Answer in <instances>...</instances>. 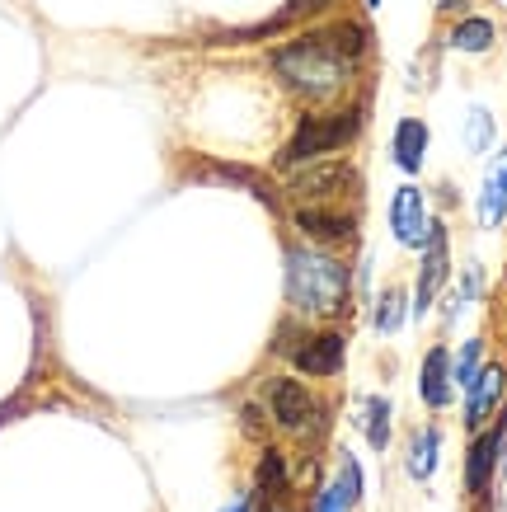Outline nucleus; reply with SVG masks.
<instances>
[{
    "label": "nucleus",
    "mask_w": 507,
    "mask_h": 512,
    "mask_svg": "<svg viewBox=\"0 0 507 512\" xmlns=\"http://www.w3.org/2000/svg\"><path fill=\"white\" fill-rule=\"evenodd\" d=\"M465 390H470V395H465V428H470V433H479V428L493 419V409L503 404L507 372L498 367V362H489V367H479V376Z\"/></svg>",
    "instance_id": "8"
},
{
    "label": "nucleus",
    "mask_w": 507,
    "mask_h": 512,
    "mask_svg": "<svg viewBox=\"0 0 507 512\" xmlns=\"http://www.w3.org/2000/svg\"><path fill=\"white\" fill-rule=\"evenodd\" d=\"M390 151H395V165H400L404 174H418L423 170V156H428V123L400 118L395 137H390Z\"/></svg>",
    "instance_id": "13"
},
{
    "label": "nucleus",
    "mask_w": 507,
    "mask_h": 512,
    "mask_svg": "<svg viewBox=\"0 0 507 512\" xmlns=\"http://www.w3.org/2000/svg\"><path fill=\"white\" fill-rule=\"evenodd\" d=\"M390 235L400 240L404 249H423L432 235V217H428V202L414 184H404L395 198H390Z\"/></svg>",
    "instance_id": "6"
},
{
    "label": "nucleus",
    "mask_w": 507,
    "mask_h": 512,
    "mask_svg": "<svg viewBox=\"0 0 507 512\" xmlns=\"http://www.w3.org/2000/svg\"><path fill=\"white\" fill-rule=\"evenodd\" d=\"M268 409H273V423L287 437H315L324 423L320 400L306 390V381L296 376H273L268 381Z\"/></svg>",
    "instance_id": "4"
},
{
    "label": "nucleus",
    "mask_w": 507,
    "mask_h": 512,
    "mask_svg": "<svg viewBox=\"0 0 507 512\" xmlns=\"http://www.w3.org/2000/svg\"><path fill=\"white\" fill-rule=\"evenodd\" d=\"M315 512H353V503L338 494V484H324L320 494H315Z\"/></svg>",
    "instance_id": "24"
},
{
    "label": "nucleus",
    "mask_w": 507,
    "mask_h": 512,
    "mask_svg": "<svg viewBox=\"0 0 507 512\" xmlns=\"http://www.w3.org/2000/svg\"><path fill=\"white\" fill-rule=\"evenodd\" d=\"M282 292L296 315H343L348 311V268L320 249H287L282 259Z\"/></svg>",
    "instance_id": "2"
},
{
    "label": "nucleus",
    "mask_w": 507,
    "mask_h": 512,
    "mask_svg": "<svg viewBox=\"0 0 507 512\" xmlns=\"http://www.w3.org/2000/svg\"><path fill=\"white\" fill-rule=\"evenodd\" d=\"M437 461H442V428L428 423V428H418L414 442H409V475H414L418 484H428Z\"/></svg>",
    "instance_id": "15"
},
{
    "label": "nucleus",
    "mask_w": 507,
    "mask_h": 512,
    "mask_svg": "<svg viewBox=\"0 0 507 512\" xmlns=\"http://www.w3.org/2000/svg\"><path fill=\"white\" fill-rule=\"evenodd\" d=\"M282 489H287V456L268 447L259 456V494L263 498H277Z\"/></svg>",
    "instance_id": "19"
},
{
    "label": "nucleus",
    "mask_w": 507,
    "mask_h": 512,
    "mask_svg": "<svg viewBox=\"0 0 507 512\" xmlns=\"http://www.w3.org/2000/svg\"><path fill=\"white\" fill-rule=\"evenodd\" d=\"M404 315H409V296L395 287V292H385L381 306H376V329H381V334H395V329L404 325Z\"/></svg>",
    "instance_id": "20"
},
{
    "label": "nucleus",
    "mask_w": 507,
    "mask_h": 512,
    "mask_svg": "<svg viewBox=\"0 0 507 512\" xmlns=\"http://www.w3.org/2000/svg\"><path fill=\"white\" fill-rule=\"evenodd\" d=\"M329 43L338 47V52H343V62H362V57H367V47H371V33L362 29V24H353V19H343V24H329Z\"/></svg>",
    "instance_id": "17"
},
{
    "label": "nucleus",
    "mask_w": 507,
    "mask_h": 512,
    "mask_svg": "<svg viewBox=\"0 0 507 512\" xmlns=\"http://www.w3.org/2000/svg\"><path fill=\"white\" fill-rule=\"evenodd\" d=\"M451 390H456V381H451V353L437 343V348H428V357H423L418 395H423L428 409H446V404H451Z\"/></svg>",
    "instance_id": "12"
},
{
    "label": "nucleus",
    "mask_w": 507,
    "mask_h": 512,
    "mask_svg": "<svg viewBox=\"0 0 507 512\" xmlns=\"http://www.w3.org/2000/svg\"><path fill=\"white\" fill-rule=\"evenodd\" d=\"M367 5H381V0H367Z\"/></svg>",
    "instance_id": "28"
},
{
    "label": "nucleus",
    "mask_w": 507,
    "mask_h": 512,
    "mask_svg": "<svg viewBox=\"0 0 507 512\" xmlns=\"http://www.w3.org/2000/svg\"><path fill=\"white\" fill-rule=\"evenodd\" d=\"M357 184V170L348 165V160H310V165H301V174L292 179V198H320V202H334L338 193H348V188Z\"/></svg>",
    "instance_id": "5"
},
{
    "label": "nucleus",
    "mask_w": 507,
    "mask_h": 512,
    "mask_svg": "<svg viewBox=\"0 0 507 512\" xmlns=\"http://www.w3.org/2000/svg\"><path fill=\"white\" fill-rule=\"evenodd\" d=\"M292 362L296 372L306 376H334L343 372V334H306L301 343H292Z\"/></svg>",
    "instance_id": "9"
},
{
    "label": "nucleus",
    "mask_w": 507,
    "mask_h": 512,
    "mask_svg": "<svg viewBox=\"0 0 507 512\" xmlns=\"http://www.w3.org/2000/svg\"><path fill=\"white\" fill-rule=\"evenodd\" d=\"M273 71L292 94L320 104V99H334V94L348 85V76H353L357 66L343 62V52H338V47L329 43V33L320 29V33L296 38V43L273 47Z\"/></svg>",
    "instance_id": "1"
},
{
    "label": "nucleus",
    "mask_w": 507,
    "mask_h": 512,
    "mask_svg": "<svg viewBox=\"0 0 507 512\" xmlns=\"http://www.w3.org/2000/svg\"><path fill=\"white\" fill-rule=\"evenodd\" d=\"M334 484H338V494L348 498L353 508L362 503V489H367V480H362V466H357L353 456H343V461H338V480Z\"/></svg>",
    "instance_id": "23"
},
{
    "label": "nucleus",
    "mask_w": 507,
    "mask_h": 512,
    "mask_svg": "<svg viewBox=\"0 0 507 512\" xmlns=\"http://www.w3.org/2000/svg\"><path fill=\"white\" fill-rule=\"evenodd\" d=\"M507 217V151L498 156V165L489 170L484 188H479V226H498Z\"/></svg>",
    "instance_id": "14"
},
{
    "label": "nucleus",
    "mask_w": 507,
    "mask_h": 512,
    "mask_svg": "<svg viewBox=\"0 0 507 512\" xmlns=\"http://www.w3.org/2000/svg\"><path fill=\"white\" fill-rule=\"evenodd\" d=\"M503 437H507V414L493 423L489 433H479L475 442H470V456H465V489L475 498L489 489L493 466H498V451H503Z\"/></svg>",
    "instance_id": "10"
},
{
    "label": "nucleus",
    "mask_w": 507,
    "mask_h": 512,
    "mask_svg": "<svg viewBox=\"0 0 507 512\" xmlns=\"http://www.w3.org/2000/svg\"><path fill=\"white\" fill-rule=\"evenodd\" d=\"M226 512H249V503H235V508H226Z\"/></svg>",
    "instance_id": "27"
},
{
    "label": "nucleus",
    "mask_w": 507,
    "mask_h": 512,
    "mask_svg": "<svg viewBox=\"0 0 507 512\" xmlns=\"http://www.w3.org/2000/svg\"><path fill=\"white\" fill-rule=\"evenodd\" d=\"M446 278H451V240H446L442 221H432V235H428V245H423V268H418V306H414L418 315L437 301Z\"/></svg>",
    "instance_id": "7"
},
{
    "label": "nucleus",
    "mask_w": 507,
    "mask_h": 512,
    "mask_svg": "<svg viewBox=\"0 0 507 512\" xmlns=\"http://www.w3.org/2000/svg\"><path fill=\"white\" fill-rule=\"evenodd\" d=\"M362 109H343V113H329V118H320V113H310V118H301L292 132V141L282 146V156H277V170H301V165H310V160H329L334 151H343V146H353L357 132H362Z\"/></svg>",
    "instance_id": "3"
},
{
    "label": "nucleus",
    "mask_w": 507,
    "mask_h": 512,
    "mask_svg": "<svg viewBox=\"0 0 507 512\" xmlns=\"http://www.w3.org/2000/svg\"><path fill=\"white\" fill-rule=\"evenodd\" d=\"M362 414H367V442L376 451H385L390 447V400L385 395H367Z\"/></svg>",
    "instance_id": "18"
},
{
    "label": "nucleus",
    "mask_w": 507,
    "mask_h": 512,
    "mask_svg": "<svg viewBox=\"0 0 507 512\" xmlns=\"http://www.w3.org/2000/svg\"><path fill=\"white\" fill-rule=\"evenodd\" d=\"M259 512H292V508H287V503H282V494H277V498H263Z\"/></svg>",
    "instance_id": "26"
},
{
    "label": "nucleus",
    "mask_w": 507,
    "mask_h": 512,
    "mask_svg": "<svg viewBox=\"0 0 507 512\" xmlns=\"http://www.w3.org/2000/svg\"><path fill=\"white\" fill-rule=\"evenodd\" d=\"M320 5H334V0H296L292 15H310V10H320Z\"/></svg>",
    "instance_id": "25"
},
{
    "label": "nucleus",
    "mask_w": 507,
    "mask_h": 512,
    "mask_svg": "<svg viewBox=\"0 0 507 512\" xmlns=\"http://www.w3.org/2000/svg\"><path fill=\"white\" fill-rule=\"evenodd\" d=\"M465 146H470L475 156H484L493 146V113L489 109H470V118H465Z\"/></svg>",
    "instance_id": "21"
},
{
    "label": "nucleus",
    "mask_w": 507,
    "mask_h": 512,
    "mask_svg": "<svg viewBox=\"0 0 507 512\" xmlns=\"http://www.w3.org/2000/svg\"><path fill=\"white\" fill-rule=\"evenodd\" d=\"M479 367H484V343L470 339V343L461 348V357L451 362V381H456V386H470V381L479 376Z\"/></svg>",
    "instance_id": "22"
},
{
    "label": "nucleus",
    "mask_w": 507,
    "mask_h": 512,
    "mask_svg": "<svg viewBox=\"0 0 507 512\" xmlns=\"http://www.w3.org/2000/svg\"><path fill=\"white\" fill-rule=\"evenodd\" d=\"M296 231L320 240V245H348L357 231V217L334 212V207H296Z\"/></svg>",
    "instance_id": "11"
},
{
    "label": "nucleus",
    "mask_w": 507,
    "mask_h": 512,
    "mask_svg": "<svg viewBox=\"0 0 507 512\" xmlns=\"http://www.w3.org/2000/svg\"><path fill=\"white\" fill-rule=\"evenodd\" d=\"M493 43H498V24L484 15H465L461 24L451 29V47H456V52H470V57L489 52Z\"/></svg>",
    "instance_id": "16"
}]
</instances>
